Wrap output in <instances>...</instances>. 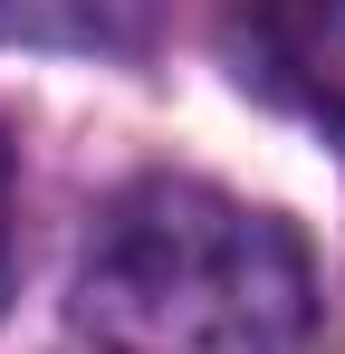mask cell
Masks as SVG:
<instances>
[{
  "label": "cell",
  "mask_w": 345,
  "mask_h": 354,
  "mask_svg": "<svg viewBox=\"0 0 345 354\" xmlns=\"http://www.w3.org/2000/svg\"><path fill=\"white\" fill-rule=\"evenodd\" d=\"M77 316L106 354H297L307 259L211 182H134L87 249Z\"/></svg>",
  "instance_id": "obj_1"
},
{
  "label": "cell",
  "mask_w": 345,
  "mask_h": 354,
  "mask_svg": "<svg viewBox=\"0 0 345 354\" xmlns=\"http://www.w3.org/2000/svg\"><path fill=\"white\" fill-rule=\"evenodd\" d=\"M249 58L278 96L345 124V0H259L249 10Z\"/></svg>",
  "instance_id": "obj_2"
}]
</instances>
